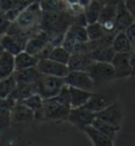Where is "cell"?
<instances>
[{"instance_id":"25","label":"cell","mask_w":135,"mask_h":146,"mask_svg":"<svg viewBox=\"0 0 135 146\" xmlns=\"http://www.w3.org/2000/svg\"><path fill=\"white\" fill-rule=\"evenodd\" d=\"M39 59L37 56L28 53L26 51H21L17 55H15V67L16 70H22L37 67Z\"/></svg>"},{"instance_id":"32","label":"cell","mask_w":135,"mask_h":146,"mask_svg":"<svg viewBox=\"0 0 135 146\" xmlns=\"http://www.w3.org/2000/svg\"><path fill=\"white\" fill-rule=\"evenodd\" d=\"M69 34H71L74 38H76L80 42H88L89 36L87 32V26H80V25H72L68 31Z\"/></svg>"},{"instance_id":"15","label":"cell","mask_w":135,"mask_h":146,"mask_svg":"<svg viewBox=\"0 0 135 146\" xmlns=\"http://www.w3.org/2000/svg\"><path fill=\"white\" fill-rule=\"evenodd\" d=\"M112 103H114V99L111 95L102 93V92H93L84 107H87L93 112L97 113L111 105Z\"/></svg>"},{"instance_id":"41","label":"cell","mask_w":135,"mask_h":146,"mask_svg":"<svg viewBox=\"0 0 135 146\" xmlns=\"http://www.w3.org/2000/svg\"><path fill=\"white\" fill-rule=\"evenodd\" d=\"M30 1V3H31V2H40L41 0H29Z\"/></svg>"},{"instance_id":"10","label":"cell","mask_w":135,"mask_h":146,"mask_svg":"<svg viewBox=\"0 0 135 146\" xmlns=\"http://www.w3.org/2000/svg\"><path fill=\"white\" fill-rule=\"evenodd\" d=\"M96 117H99L114 126L121 127L124 114H122L121 105L117 102H114L108 107H106L105 109H102L101 111L96 113Z\"/></svg>"},{"instance_id":"33","label":"cell","mask_w":135,"mask_h":146,"mask_svg":"<svg viewBox=\"0 0 135 146\" xmlns=\"http://www.w3.org/2000/svg\"><path fill=\"white\" fill-rule=\"evenodd\" d=\"M70 57H71V53H70L67 49H65L62 46H58V47H55L54 49H53V51L51 52L49 58L53 59L55 62H61V64H65V65H68V62H69V60H70Z\"/></svg>"},{"instance_id":"34","label":"cell","mask_w":135,"mask_h":146,"mask_svg":"<svg viewBox=\"0 0 135 146\" xmlns=\"http://www.w3.org/2000/svg\"><path fill=\"white\" fill-rule=\"evenodd\" d=\"M87 32H88L89 40H98L107 34L106 30L103 29V27L98 21L88 25Z\"/></svg>"},{"instance_id":"31","label":"cell","mask_w":135,"mask_h":146,"mask_svg":"<svg viewBox=\"0 0 135 146\" xmlns=\"http://www.w3.org/2000/svg\"><path fill=\"white\" fill-rule=\"evenodd\" d=\"M16 85L17 80L15 78L14 74L0 80V99H7L12 94V92L14 91Z\"/></svg>"},{"instance_id":"8","label":"cell","mask_w":135,"mask_h":146,"mask_svg":"<svg viewBox=\"0 0 135 146\" xmlns=\"http://www.w3.org/2000/svg\"><path fill=\"white\" fill-rule=\"evenodd\" d=\"M49 44H50V33L39 30L33 36L30 37L29 40L26 41L24 51H26L30 54L38 56Z\"/></svg>"},{"instance_id":"42","label":"cell","mask_w":135,"mask_h":146,"mask_svg":"<svg viewBox=\"0 0 135 146\" xmlns=\"http://www.w3.org/2000/svg\"><path fill=\"white\" fill-rule=\"evenodd\" d=\"M134 50H135V47H134Z\"/></svg>"},{"instance_id":"19","label":"cell","mask_w":135,"mask_h":146,"mask_svg":"<svg viewBox=\"0 0 135 146\" xmlns=\"http://www.w3.org/2000/svg\"><path fill=\"white\" fill-rule=\"evenodd\" d=\"M84 131L89 137V139L92 141L94 146H114L113 139H111L105 133H102L101 131H99L93 125L87 126L84 129Z\"/></svg>"},{"instance_id":"3","label":"cell","mask_w":135,"mask_h":146,"mask_svg":"<svg viewBox=\"0 0 135 146\" xmlns=\"http://www.w3.org/2000/svg\"><path fill=\"white\" fill-rule=\"evenodd\" d=\"M70 110H71L70 107L60 104L54 98L44 100L43 107L38 120H65V119H68Z\"/></svg>"},{"instance_id":"26","label":"cell","mask_w":135,"mask_h":146,"mask_svg":"<svg viewBox=\"0 0 135 146\" xmlns=\"http://www.w3.org/2000/svg\"><path fill=\"white\" fill-rule=\"evenodd\" d=\"M36 93V87L35 84H26V83H17L14 91L9 98H12L16 102L23 101L24 99L29 98L30 95Z\"/></svg>"},{"instance_id":"36","label":"cell","mask_w":135,"mask_h":146,"mask_svg":"<svg viewBox=\"0 0 135 146\" xmlns=\"http://www.w3.org/2000/svg\"><path fill=\"white\" fill-rule=\"evenodd\" d=\"M11 23L12 22L7 17L5 12H3L0 9V36L7 33L9 28L11 27Z\"/></svg>"},{"instance_id":"38","label":"cell","mask_w":135,"mask_h":146,"mask_svg":"<svg viewBox=\"0 0 135 146\" xmlns=\"http://www.w3.org/2000/svg\"><path fill=\"white\" fill-rule=\"evenodd\" d=\"M130 66H131V75L135 76V50L130 53Z\"/></svg>"},{"instance_id":"30","label":"cell","mask_w":135,"mask_h":146,"mask_svg":"<svg viewBox=\"0 0 135 146\" xmlns=\"http://www.w3.org/2000/svg\"><path fill=\"white\" fill-rule=\"evenodd\" d=\"M92 125L96 129H98L99 131H101L102 133H105L106 135H108L109 138L113 140L115 138V135H116L117 131H118V129H119V127L110 124V123L101 120V119H99V117H95V120L93 121Z\"/></svg>"},{"instance_id":"18","label":"cell","mask_w":135,"mask_h":146,"mask_svg":"<svg viewBox=\"0 0 135 146\" xmlns=\"http://www.w3.org/2000/svg\"><path fill=\"white\" fill-rule=\"evenodd\" d=\"M16 71L15 67V56L9 52L4 51L0 47V78L2 80L14 74Z\"/></svg>"},{"instance_id":"1","label":"cell","mask_w":135,"mask_h":146,"mask_svg":"<svg viewBox=\"0 0 135 146\" xmlns=\"http://www.w3.org/2000/svg\"><path fill=\"white\" fill-rule=\"evenodd\" d=\"M73 25V17L68 11L42 12L40 30L51 34H66Z\"/></svg>"},{"instance_id":"28","label":"cell","mask_w":135,"mask_h":146,"mask_svg":"<svg viewBox=\"0 0 135 146\" xmlns=\"http://www.w3.org/2000/svg\"><path fill=\"white\" fill-rule=\"evenodd\" d=\"M21 102L33 110L35 112V120H38L41 110H42V107H43V98L38 94V93H34V94L30 95L29 98L21 101Z\"/></svg>"},{"instance_id":"27","label":"cell","mask_w":135,"mask_h":146,"mask_svg":"<svg viewBox=\"0 0 135 146\" xmlns=\"http://www.w3.org/2000/svg\"><path fill=\"white\" fill-rule=\"evenodd\" d=\"M102 7H103V4L99 0H92L91 3L89 4L88 7H84V14L88 25L98 21L99 15L101 13Z\"/></svg>"},{"instance_id":"17","label":"cell","mask_w":135,"mask_h":146,"mask_svg":"<svg viewBox=\"0 0 135 146\" xmlns=\"http://www.w3.org/2000/svg\"><path fill=\"white\" fill-rule=\"evenodd\" d=\"M94 62L91 58V56L87 52H78L71 54L70 60L68 62L70 71L75 70V71H88L89 67Z\"/></svg>"},{"instance_id":"43","label":"cell","mask_w":135,"mask_h":146,"mask_svg":"<svg viewBox=\"0 0 135 146\" xmlns=\"http://www.w3.org/2000/svg\"><path fill=\"white\" fill-rule=\"evenodd\" d=\"M0 80H1V78H0Z\"/></svg>"},{"instance_id":"11","label":"cell","mask_w":135,"mask_h":146,"mask_svg":"<svg viewBox=\"0 0 135 146\" xmlns=\"http://www.w3.org/2000/svg\"><path fill=\"white\" fill-rule=\"evenodd\" d=\"M29 4V0H0V9L5 12L11 22H14Z\"/></svg>"},{"instance_id":"9","label":"cell","mask_w":135,"mask_h":146,"mask_svg":"<svg viewBox=\"0 0 135 146\" xmlns=\"http://www.w3.org/2000/svg\"><path fill=\"white\" fill-rule=\"evenodd\" d=\"M28 39L18 35L5 33L0 36V47L15 56L24 50Z\"/></svg>"},{"instance_id":"35","label":"cell","mask_w":135,"mask_h":146,"mask_svg":"<svg viewBox=\"0 0 135 146\" xmlns=\"http://www.w3.org/2000/svg\"><path fill=\"white\" fill-rule=\"evenodd\" d=\"M57 102H59L60 104L68 106L71 108V94H70V88L68 85H65L61 88V90L59 91V93L54 98Z\"/></svg>"},{"instance_id":"23","label":"cell","mask_w":135,"mask_h":146,"mask_svg":"<svg viewBox=\"0 0 135 146\" xmlns=\"http://www.w3.org/2000/svg\"><path fill=\"white\" fill-rule=\"evenodd\" d=\"M116 52L114 51L112 46H100L89 52V55L94 62H111Z\"/></svg>"},{"instance_id":"40","label":"cell","mask_w":135,"mask_h":146,"mask_svg":"<svg viewBox=\"0 0 135 146\" xmlns=\"http://www.w3.org/2000/svg\"><path fill=\"white\" fill-rule=\"evenodd\" d=\"M92 0H77V3L79 4L82 9H84L86 7H88L89 4L91 3Z\"/></svg>"},{"instance_id":"12","label":"cell","mask_w":135,"mask_h":146,"mask_svg":"<svg viewBox=\"0 0 135 146\" xmlns=\"http://www.w3.org/2000/svg\"><path fill=\"white\" fill-rule=\"evenodd\" d=\"M133 22H135V18L133 17L130 10L127 7L124 1L119 2L117 4L116 17H115V22H114L115 32L117 33L121 31H126V29L131 26Z\"/></svg>"},{"instance_id":"21","label":"cell","mask_w":135,"mask_h":146,"mask_svg":"<svg viewBox=\"0 0 135 146\" xmlns=\"http://www.w3.org/2000/svg\"><path fill=\"white\" fill-rule=\"evenodd\" d=\"M14 76L17 83H26V84H36L37 80L40 78L41 73L37 67H32L28 69L16 70Z\"/></svg>"},{"instance_id":"2","label":"cell","mask_w":135,"mask_h":146,"mask_svg":"<svg viewBox=\"0 0 135 146\" xmlns=\"http://www.w3.org/2000/svg\"><path fill=\"white\" fill-rule=\"evenodd\" d=\"M66 85L65 77L51 76L41 74L40 78L35 84L36 93L41 95L43 100L52 99L58 94L61 88Z\"/></svg>"},{"instance_id":"24","label":"cell","mask_w":135,"mask_h":146,"mask_svg":"<svg viewBox=\"0 0 135 146\" xmlns=\"http://www.w3.org/2000/svg\"><path fill=\"white\" fill-rule=\"evenodd\" d=\"M69 88L70 94H71V108L84 106L93 93V92L88 91V90L71 87V86H69Z\"/></svg>"},{"instance_id":"20","label":"cell","mask_w":135,"mask_h":146,"mask_svg":"<svg viewBox=\"0 0 135 146\" xmlns=\"http://www.w3.org/2000/svg\"><path fill=\"white\" fill-rule=\"evenodd\" d=\"M112 47L116 53H131L134 51V46L132 44L131 40L129 39L124 31H121L115 34Z\"/></svg>"},{"instance_id":"14","label":"cell","mask_w":135,"mask_h":146,"mask_svg":"<svg viewBox=\"0 0 135 146\" xmlns=\"http://www.w3.org/2000/svg\"><path fill=\"white\" fill-rule=\"evenodd\" d=\"M116 4H103L101 13L99 15L98 22L103 27L107 33H116L114 28V22L116 17Z\"/></svg>"},{"instance_id":"22","label":"cell","mask_w":135,"mask_h":146,"mask_svg":"<svg viewBox=\"0 0 135 146\" xmlns=\"http://www.w3.org/2000/svg\"><path fill=\"white\" fill-rule=\"evenodd\" d=\"M15 103L12 98L0 99V128L7 127L12 122V109Z\"/></svg>"},{"instance_id":"5","label":"cell","mask_w":135,"mask_h":146,"mask_svg":"<svg viewBox=\"0 0 135 146\" xmlns=\"http://www.w3.org/2000/svg\"><path fill=\"white\" fill-rule=\"evenodd\" d=\"M95 117H96V113L89 110L87 107L81 106L77 108H71L67 120H69L70 123L75 125L76 127L84 130L87 126L92 125Z\"/></svg>"},{"instance_id":"6","label":"cell","mask_w":135,"mask_h":146,"mask_svg":"<svg viewBox=\"0 0 135 146\" xmlns=\"http://www.w3.org/2000/svg\"><path fill=\"white\" fill-rule=\"evenodd\" d=\"M65 80H66V84L71 87L79 88V89L88 90L91 92L94 91L95 89V83L87 71L72 70L65 77Z\"/></svg>"},{"instance_id":"37","label":"cell","mask_w":135,"mask_h":146,"mask_svg":"<svg viewBox=\"0 0 135 146\" xmlns=\"http://www.w3.org/2000/svg\"><path fill=\"white\" fill-rule=\"evenodd\" d=\"M124 32L127 34V36L129 37V39L131 40L132 44L135 47V22H133L129 28H127Z\"/></svg>"},{"instance_id":"4","label":"cell","mask_w":135,"mask_h":146,"mask_svg":"<svg viewBox=\"0 0 135 146\" xmlns=\"http://www.w3.org/2000/svg\"><path fill=\"white\" fill-rule=\"evenodd\" d=\"M87 72L90 74L95 86L115 78V71L111 62H93Z\"/></svg>"},{"instance_id":"39","label":"cell","mask_w":135,"mask_h":146,"mask_svg":"<svg viewBox=\"0 0 135 146\" xmlns=\"http://www.w3.org/2000/svg\"><path fill=\"white\" fill-rule=\"evenodd\" d=\"M124 3L135 18V0H124Z\"/></svg>"},{"instance_id":"13","label":"cell","mask_w":135,"mask_h":146,"mask_svg":"<svg viewBox=\"0 0 135 146\" xmlns=\"http://www.w3.org/2000/svg\"><path fill=\"white\" fill-rule=\"evenodd\" d=\"M111 64L115 71V78H121L131 75L130 53H115Z\"/></svg>"},{"instance_id":"16","label":"cell","mask_w":135,"mask_h":146,"mask_svg":"<svg viewBox=\"0 0 135 146\" xmlns=\"http://www.w3.org/2000/svg\"><path fill=\"white\" fill-rule=\"evenodd\" d=\"M35 120V112L29 108L21 101L15 103L12 109V122L15 123H26Z\"/></svg>"},{"instance_id":"7","label":"cell","mask_w":135,"mask_h":146,"mask_svg":"<svg viewBox=\"0 0 135 146\" xmlns=\"http://www.w3.org/2000/svg\"><path fill=\"white\" fill-rule=\"evenodd\" d=\"M37 68L40 71L41 74L57 77H66L68 75V73L70 72L68 65L55 62L51 58L39 59Z\"/></svg>"},{"instance_id":"29","label":"cell","mask_w":135,"mask_h":146,"mask_svg":"<svg viewBox=\"0 0 135 146\" xmlns=\"http://www.w3.org/2000/svg\"><path fill=\"white\" fill-rule=\"evenodd\" d=\"M40 7L42 12L68 11L69 3L66 0H41Z\"/></svg>"}]
</instances>
